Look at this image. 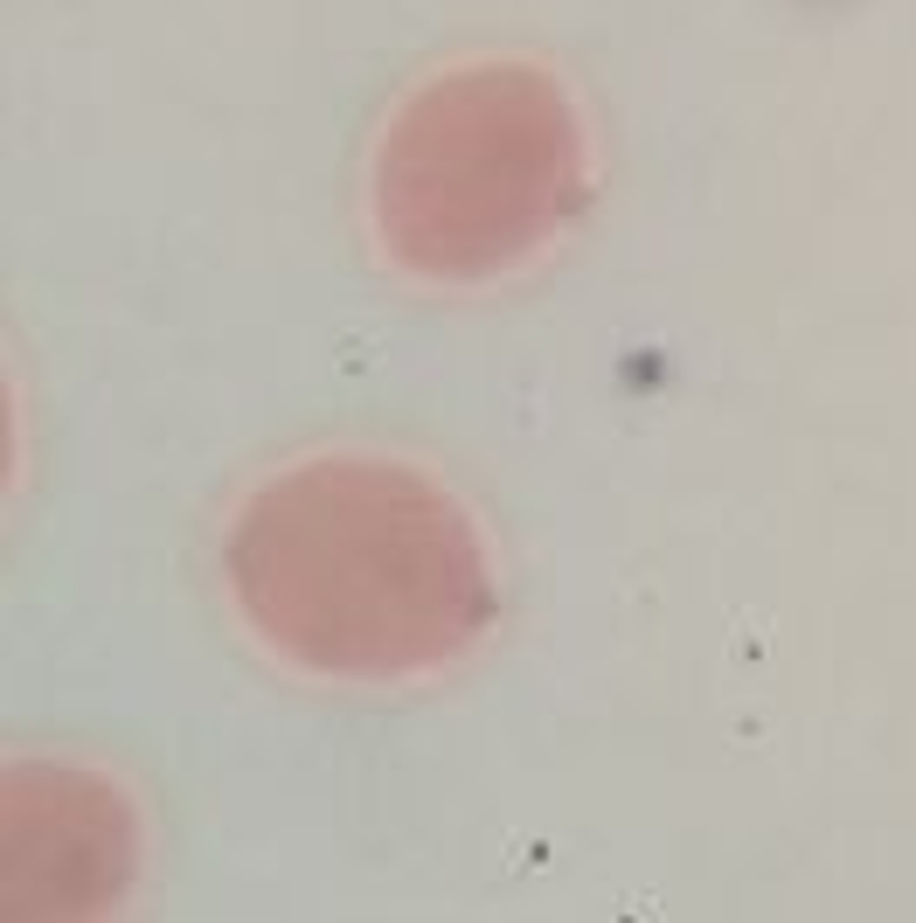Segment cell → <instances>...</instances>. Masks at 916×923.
Segmentation results:
<instances>
[{
    "mask_svg": "<svg viewBox=\"0 0 916 923\" xmlns=\"http://www.w3.org/2000/svg\"><path fill=\"white\" fill-rule=\"evenodd\" d=\"M223 584L285 667L320 680H410L473 653L501 591L473 514L431 472L327 452L244 493Z\"/></svg>",
    "mask_w": 916,
    "mask_h": 923,
    "instance_id": "cell-1",
    "label": "cell"
},
{
    "mask_svg": "<svg viewBox=\"0 0 916 923\" xmlns=\"http://www.w3.org/2000/svg\"><path fill=\"white\" fill-rule=\"evenodd\" d=\"M133 875L140 820L112 778L76 763L8 778V923H112Z\"/></svg>",
    "mask_w": 916,
    "mask_h": 923,
    "instance_id": "cell-3",
    "label": "cell"
},
{
    "mask_svg": "<svg viewBox=\"0 0 916 923\" xmlns=\"http://www.w3.org/2000/svg\"><path fill=\"white\" fill-rule=\"evenodd\" d=\"M590 161L569 91L542 63L486 57L424 76L369 161L382 257L431 285H480L528 264L584 216Z\"/></svg>",
    "mask_w": 916,
    "mask_h": 923,
    "instance_id": "cell-2",
    "label": "cell"
}]
</instances>
